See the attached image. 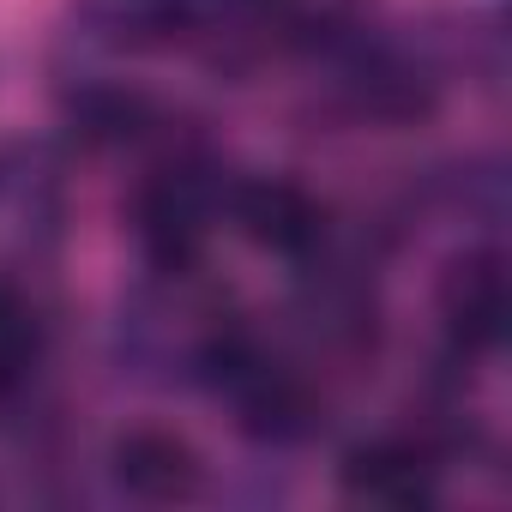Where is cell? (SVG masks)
<instances>
[{"instance_id": "9", "label": "cell", "mask_w": 512, "mask_h": 512, "mask_svg": "<svg viewBox=\"0 0 512 512\" xmlns=\"http://www.w3.org/2000/svg\"><path fill=\"white\" fill-rule=\"evenodd\" d=\"M67 121L79 127L85 145H103V151H127V145H145L163 133V115L145 91L133 85H115V79H85L67 91Z\"/></svg>"}, {"instance_id": "10", "label": "cell", "mask_w": 512, "mask_h": 512, "mask_svg": "<svg viewBox=\"0 0 512 512\" xmlns=\"http://www.w3.org/2000/svg\"><path fill=\"white\" fill-rule=\"evenodd\" d=\"M43 362H49V314L13 272H0V404L25 398Z\"/></svg>"}, {"instance_id": "3", "label": "cell", "mask_w": 512, "mask_h": 512, "mask_svg": "<svg viewBox=\"0 0 512 512\" xmlns=\"http://www.w3.org/2000/svg\"><path fill=\"white\" fill-rule=\"evenodd\" d=\"M73 217V175L55 139H0V272H37L55 260Z\"/></svg>"}, {"instance_id": "5", "label": "cell", "mask_w": 512, "mask_h": 512, "mask_svg": "<svg viewBox=\"0 0 512 512\" xmlns=\"http://www.w3.org/2000/svg\"><path fill=\"white\" fill-rule=\"evenodd\" d=\"M223 229H235L247 247L272 253L284 266H308L314 253L332 247V211L296 175H229Z\"/></svg>"}, {"instance_id": "2", "label": "cell", "mask_w": 512, "mask_h": 512, "mask_svg": "<svg viewBox=\"0 0 512 512\" xmlns=\"http://www.w3.org/2000/svg\"><path fill=\"white\" fill-rule=\"evenodd\" d=\"M229 169L205 151H169L133 193V235L145 272H205V253L223 229Z\"/></svg>"}, {"instance_id": "7", "label": "cell", "mask_w": 512, "mask_h": 512, "mask_svg": "<svg viewBox=\"0 0 512 512\" xmlns=\"http://www.w3.org/2000/svg\"><path fill=\"white\" fill-rule=\"evenodd\" d=\"M67 37L97 55H169L193 49L199 0H73Z\"/></svg>"}, {"instance_id": "8", "label": "cell", "mask_w": 512, "mask_h": 512, "mask_svg": "<svg viewBox=\"0 0 512 512\" xmlns=\"http://www.w3.org/2000/svg\"><path fill=\"white\" fill-rule=\"evenodd\" d=\"M109 482L139 506H187L205 494V458L181 428L133 422L109 440Z\"/></svg>"}, {"instance_id": "6", "label": "cell", "mask_w": 512, "mask_h": 512, "mask_svg": "<svg viewBox=\"0 0 512 512\" xmlns=\"http://www.w3.org/2000/svg\"><path fill=\"white\" fill-rule=\"evenodd\" d=\"M338 488L356 506H392V512H422L446 488V446L428 434H368L344 452Z\"/></svg>"}, {"instance_id": "1", "label": "cell", "mask_w": 512, "mask_h": 512, "mask_svg": "<svg viewBox=\"0 0 512 512\" xmlns=\"http://www.w3.org/2000/svg\"><path fill=\"white\" fill-rule=\"evenodd\" d=\"M241 326V314L205 290L199 272H151V284H139V296L121 308V362L139 380L157 386H205L223 338Z\"/></svg>"}, {"instance_id": "4", "label": "cell", "mask_w": 512, "mask_h": 512, "mask_svg": "<svg viewBox=\"0 0 512 512\" xmlns=\"http://www.w3.org/2000/svg\"><path fill=\"white\" fill-rule=\"evenodd\" d=\"M434 320L446 338V356L458 368H482L506 350V326H512V284H506V253L494 241L464 247L458 260L440 272L434 290Z\"/></svg>"}]
</instances>
